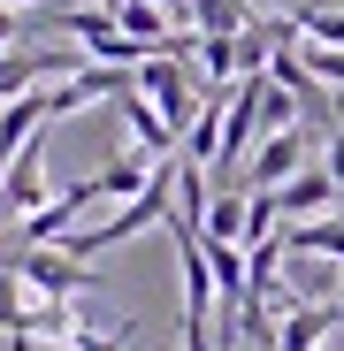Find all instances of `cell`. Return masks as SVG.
<instances>
[{"label":"cell","instance_id":"8992f818","mask_svg":"<svg viewBox=\"0 0 344 351\" xmlns=\"http://www.w3.org/2000/svg\"><path fill=\"white\" fill-rule=\"evenodd\" d=\"M306 145H314V138H306V123H299V130L260 138V145H253V160H245V191H283L299 168H314V160H306Z\"/></svg>","mask_w":344,"mask_h":351},{"label":"cell","instance_id":"30bf717a","mask_svg":"<svg viewBox=\"0 0 344 351\" xmlns=\"http://www.w3.org/2000/svg\"><path fill=\"white\" fill-rule=\"evenodd\" d=\"M153 168H161V160L130 145V153H115V160L100 168V191H107V199H123V206H130V199H138V191L153 184Z\"/></svg>","mask_w":344,"mask_h":351},{"label":"cell","instance_id":"4fadbf2b","mask_svg":"<svg viewBox=\"0 0 344 351\" xmlns=\"http://www.w3.org/2000/svg\"><path fill=\"white\" fill-rule=\"evenodd\" d=\"M299 23V46H336L344 53V8H291Z\"/></svg>","mask_w":344,"mask_h":351},{"label":"cell","instance_id":"6da1fadb","mask_svg":"<svg viewBox=\"0 0 344 351\" xmlns=\"http://www.w3.org/2000/svg\"><path fill=\"white\" fill-rule=\"evenodd\" d=\"M138 92L161 107V123L176 138L199 123V107H207V92H192V62H184V53H146V62H138Z\"/></svg>","mask_w":344,"mask_h":351},{"label":"cell","instance_id":"52a82bcc","mask_svg":"<svg viewBox=\"0 0 344 351\" xmlns=\"http://www.w3.org/2000/svg\"><path fill=\"white\" fill-rule=\"evenodd\" d=\"M275 206H283V221H321L329 206H344V191H336V176L314 160V168H299L291 184L275 191Z\"/></svg>","mask_w":344,"mask_h":351},{"label":"cell","instance_id":"e0dca14e","mask_svg":"<svg viewBox=\"0 0 344 351\" xmlns=\"http://www.w3.org/2000/svg\"><path fill=\"white\" fill-rule=\"evenodd\" d=\"M16 38H23V16H16V8H8V0H0V53H8V46H16Z\"/></svg>","mask_w":344,"mask_h":351},{"label":"cell","instance_id":"3957f363","mask_svg":"<svg viewBox=\"0 0 344 351\" xmlns=\"http://www.w3.org/2000/svg\"><path fill=\"white\" fill-rule=\"evenodd\" d=\"M46 199L54 191H46V138H38V145H23L8 168H0V229H23Z\"/></svg>","mask_w":344,"mask_h":351},{"label":"cell","instance_id":"7a4b0ae2","mask_svg":"<svg viewBox=\"0 0 344 351\" xmlns=\"http://www.w3.org/2000/svg\"><path fill=\"white\" fill-rule=\"evenodd\" d=\"M8 267L31 282V298H84V290L100 282V275H92L77 252H62V245H16Z\"/></svg>","mask_w":344,"mask_h":351},{"label":"cell","instance_id":"5b68a950","mask_svg":"<svg viewBox=\"0 0 344 351\" xmlns=\"http://www.w3.org/2000/svg\"><path fill=\"white\" fill-rule=\"evenodd\" d=\"M84 62L77 53H54V46H8L0 53V107L23 99V92H46V77H77Z\"/></svg>","mask_w":344,"mask_h":351},{"label":"cell","instance_id":"9a60e30c","mask_svg":"<svg viewBox=\"0 0 344 351\" xmlns=\"http://www.w3.org/2000/svg\"><path fill=\"white\" fill-rule=\"evenodd\" d=\"M130 336H138V321H115V328H84L69 351H130Z\"/></svg>","mask_w":344,"mask_h":351},{"label":"cell","instance_id":"8fae6325","mask_svg":"<svg viewBox=\"0 0 344 351\" xmlns=\"http://www.w3.org/2000/svg\"><path fill=\"white\" fill-rule=\"evenodd\" d=\"M245 206H253V191H214V206H207V221H199V237L207 245H245Z\"/></svg>","mask_w":344,"mask_h":351},{"label":"cell","instance_id":"ac0fdd59","mask_svg":"<svg viewBox=\"0 0 344 351\" xmlns=\"http://www.w3.org/2000/svg\"><path fill=\"white\" fill-rule=\"evenodd\" d=\"M54 16H84V8H107V0H46Z\"/></svg>","mask_w":344,"mask_h":351},{"label":"cell","instance_id":"2e32d148","mask_svg":"<svg viewBox=\"0 0 344 351\" xmlns=\"http://www.w3.org/2000/svg\"><path fill=\"white\" fill-rule=\"evenodd\" d=\"M321 168L336 176V191H344V130H329V145H321Z\"/></svg>","mask_w":344,"mask_h":351},{"label":"cell","instance_id":"5bb4252c","mask_svg":"<svg viewBox=\"0 0 344 351\" xmlns=\"http://www.w3.org/2000/svg\"><path fill=\"white\" fill-rule=\"evenodd\" d=\"M299 114H306V107H299L291 92H283L275 77H260V130H268V138H275V130H299Z\"/></svg>","mask_w":344,"mask_h":351},{"label":"cell","instance_id":"9c48e42d","mask_svg":"<svg viewBox=\"0 0 344 351\" xmlns=\"http://www.w3.org/2000/svg\"><path fill=\"white\" fill-rule=\"evenodd\" d=\"M123 123H130V145H138V153H153V160H176V153H184V138L161 123V107H153L138 84L123 92Z\"/></svg>","mask_w":344,"mask_h":351},{"label":"cell","instance_id":"ba28073f","mask_svg":"<svg viewBox=\"0 0 344 351\" xmlns=\"http://www.w3.org/2000/svg\"><path fill=\"white\" fill-rule=\"evenodd\" d=\"M46 123H54L46 92H23V99H8V107H0V168H8L23 145H38V138H46Z\"/></svg>","mask_w":344,"mask_h":351},{"label":"cell","instance_id":"7c38bea8","mask_svg":"<svg viewBox=\"0 0 344 351\" xmlns=\"http://www.w3.org/2000/svg\"><path fill=\"white\" fill-rule=\"evenodd\" d=\"M31 282L8 267V260H0V336H8V343H23V328H31Z\"/></svg>","mask_w":344,"mask_h":351},{"label":"cell","instance_id":"d6986e66","mask_svg":"<svg viewBox=\"0 0 344 351\" xmlns=\"http://www.w3.org/2000/svg\"><path fill=\"white\" fill-rule=\"evenodd\" d=\"M153 8H161L168 23H192V0H153Z\"/></svg>","mask_w":344,"mask_h":351},{"label":"cell","instance_id":"277c9868","mask_svg":"<svg viewBox=\"0 0 344 351\" xmlns=\"http://www.w3.org/2000/svg\"><path fill=\"white\" fill-rule=\"evenodd\" d=\"M275 351H321L336 328H344V298H329V306H291V290H275Z\"/></svg>","mask_w":344,"mask_h":351}]
</instances>
